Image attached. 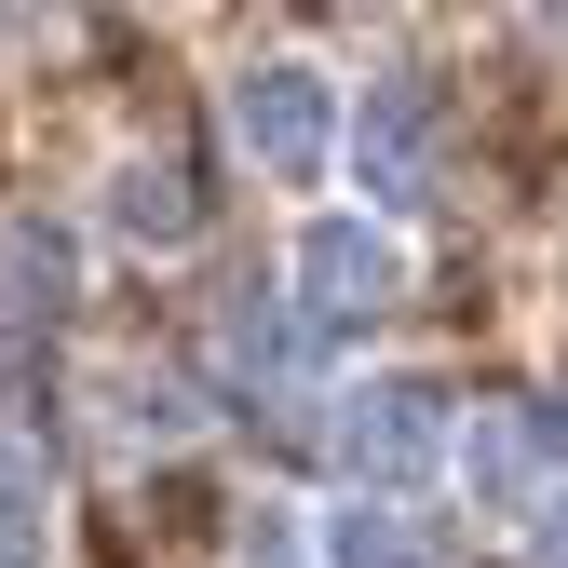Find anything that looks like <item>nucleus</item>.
I'll return each instance as SVG.
<instances>
[{"instance_id":"obj_1","label":"nucleus","mask_w":568,"mask_h":568,"mask_svg":"<svg viewBox=\"0 0 568 568\" xmlns=\"http://www.w3.org/2000/svg\"><path fill=\"white\" fill-rule=\"evenodd\" d=\"M231 135H244V163H257L271 190H312L325 150H338V82L298 68V54H271V68L231 82Z\"/></svg>"},{"instance_id":"obj_2","label":"nucleus","mask_w":568,"mask_h":568,"mask_svg":"<svg viewBox=\"0 0 568 568\" xmlns=\"http://www.w3.org/2000/svg\"><path fill=\"white\" fill-rule=\"evenodd\" d=\"M325 447H338V474H352V501H393V487L447 447V393H434V379H366V393H338Z\"/></svg>"},{"instance_id":"obj_3","label":"nucleus","mask_w":568,"mask_h":568,"mask_svg":"<svg viewBox=\"0 0 568 568\" xmlns=\"http://www.w3.org/2000/svg\"><path fill=\"white\" fill-rule=\"evenodd\" d=\"M434 135H447L434 68H379L366 109H352V176H366V203H434Z\"/></svg>"},{"instance_id":"obj_4","label":"nucleus","mask_w":568,"mask_h":568,"mask_svg":"<svg viewBox=\"0 0 568 568\" xmlns=\"http://www.w3.org/2000/svg\"><path fill=\"white\" fill-rule=\"evenodd\" d=\"M406 298V244L379 231V217H312L298 231V312L338 338V325H366V312H393Z\"/></svg>"},{"instance_id":"obj_5","label":"nucleus","mask_w":568,"mask_h":568,"mask_svg":"<svg viewBox=\"0 0 568 568\" xmlns=\"http://www.w3.org/2000/svg\"><path fill=\"white\" fill-rule=\"evenodd\" d=\"M217 366H231V379L271 406V393H298V379L325 366V325H312L298 298H257V284H244V298L217 312Z\"/></svg>"},{"instance_id":"obj_6","label":"nucleus","mask_w":568,"mask_h":568,"mask_svg":"<svg viewBox=\"0 0 568 568\" xmlns=\"http://www.w3.org/2000/svg\"><path fill=\"white\" fill-rule=\"evenodd\" d=\"M541 474H555L541 419H528V406H474V434H460V487H474V515H541Z\"/></svg>"},{"instance_id":"obj_7","label":"nucleus","mask_w":568,"mask_h":568,"mask_svg":"<svg viewBox=\"0 0 568 568\" xmlns=\"http://www.w3.org/2000/svg\"><path fill=\"white\" fill-rule=\"evenodd\" d=\"M109 231H122V244H190V231H203L190 163H163V150H150V163H122V176H109Z\"/></svg>"},{"instance_id":"obj_8","label":"nucleus","mask_w":568,"mask_h":568,"mask_svg":"<svg viewBox=\"0 0 568 568\" xmlns=\"http://www.w3.org/2000/svg\"><path fill=\"white\" fill-rule=\"evenodd\" d=\"M41 541H54V460L0 434V568H41Z\"/></svg>"},{"instance_id":"obj_9","label":"nucleus","mask_w":568,"mask_h":568,"mask_svg":"<svg viewBox=\"0 0 568 568\" xmlns=\"http://www.w3.org/2000/svg\"><path fill=\"white\" fill-rule=\"evenodd\" d=\"M325 568H434V555H419V528L393 501H338L325 515Z\"/></svg>"},{"instance_id":"obj_10","label":"nucleus","mask_w":568,"mask_h":568,"mask_svg":"<svg viewBox=\"0 0 568 568\" xmlns=\"http://www.w3.org/2000/svg\"><path fill=\"white\" fill-rule=\"evenodd\" d=\"M0 284H14V298H0V312H54L68 298V231H0Z\"/></svg>"},{"instance_id":"obj_11","label":"nucleus","mask_w":568,"mask_h":568,"mask_svg":"<svg viewBox=\"0 0 568 568\" xmlns=\"http://www.w3.org/2000/svg\"><path fill=\"white\" fill-rule=\"evenodd\" d=\"M257 568H298V555H284V541H257Z\"/></svg>"}]
</instances>
